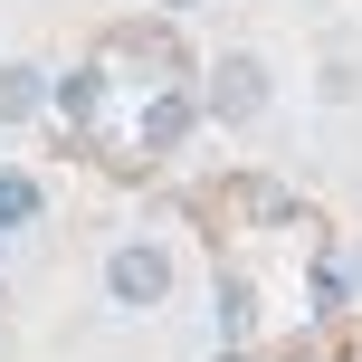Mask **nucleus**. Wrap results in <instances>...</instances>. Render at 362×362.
I'll return each mask as SVG.
<instances>
[{
  "label": "nucleus",
  "instance_id": "obj_5",
  "mask_svg": "<svg viewBox=\"0 0 362 362\" xmlns=\"http://www.w3.org/2000/svg\"><path fill=\"white\" fill-rule=\"evenodd\" d=\"M95 95H105V67H76V76H57V86H48V105L67 115V124H95Z\"/></svg>",
  "mask_w": 362,
  "mask_h": 362
},
{
  "label": "nucleus",
  "instance_id": "obj_7",
  "mask_svg": "<svg viewBox=\"0 0 362 362\" xmlns=\"http://www.w3.org/2000/svg\"><path fill=\"white\" fill-rule=\"evenodd\" d=\"M219 362H248V353H219Z\"/></svg>",
  "mask_w": 362,
  "mask_h": 362
},
{
  "label": "nucleus",
  "instance_id": "obj_9",
  "mask_svg": "<svg viewBox=\"0 0 362 362\" xmlns=\"http://www.w3.org/2000/svg\"><path fill=\"white\" fill-rule=\"evenodd\" d=\"M0 305H10V296H0Z\"/></svg>",
  "mask_w": 362,
  "mask_h": 362
},
{
  "label": "nucleus",
  "instance_id": "obj_10",
  "mask_svg": "<svg viewBox=\"0 0 362 362\" xmlns=\"http://www.w3.org/2000/svg\"><path fill=\"white\" fill-rule=\"evenodd\" d=\"M172 10H181V0H172Z\"/></svg>",
  "mask_w": 362,
  "mask_h": 362
},
{
  "label": "nucleus",
  "instance_id": "obj_2",
  "mask_svg": "<svg viewBox=\"0 0 362 362\" xmlns=\"http://www.w3.org/2000/svg\"><path fill=\"white\" fill-rule=\"evenodd\" d=\"M200 115H210V124H229V134H248L257 115H267V67H257L248 48H229L210 67V86H200Z\"/></svg>",
  "mask_w": 362,
  "mask_h": 362
},
{
  "label": "nucleus",
  "instance_id": "obj_1",
  "mask_svg": "<svg viewBox=\"0 0 362 362\" xmlns=\"http://www.w3.org/2000/svg\"><path fill=\"white\" fill-rule=\"evenodd\" d=\"M163 296H172V248H163V238H115V248H105V305L153 315Z\"/></svg>",
  "mask_w": 362,
  "mask_h": 362
},
{
  "label": "nucleus",
  "instance_id": "obj_3",
  "mask_svg": "<svg viewBox=\"0 0 362 362\" xmlns=\"http://www.w3.org/2000/svg\"><path fill=\"white\" fill-rule=\"evenodd\" d=\"M191 124H200V105L163 76V86H153V105H144V153H181V144H191Z\"/></svg>",
  "mask_w": 362,
  "mask_h": 362
},
{
  "label": "nucleus",
  "instance_id": "obj_6",
  "mask_svg": "<svg viewBox=\"0 0 362 362\" xmlns=\"http://www.w3.org/2000/svg\"><path fill=\"white\" fill-rule=\"evenodd\" d=\"M0 219H38V181L29 172H0Z\"/></svg>",
  "mask_w": 362,
  "mask_h": 362
},
{
  "label": "nucleus",
  "instance_id": "obj_8",
  "mask_svg": "<svg viewBox=\"0 0 362 362\" xmlns=\"http://www.w3.org/2000/svg\"><path fill=\"white\" fill-rule=\"evenodd\" d=\"M353 276H362V248H353Z\"/></svg>",
  "mask_w": 362,
  "mask_h": 362
},
{
  "label": "nucleus",
  "instance_id": "obj_4",
  "mask_svg": "<svg viewBox=\"0 0 362 362\" xmlns=\"http://www.w3.org/2000/svg\"><path fill=\"white\" fill-rule=\"evenodd\" d=\"M38 105H48V67H29V57L0 67V124H29Z\"/></svg>",
  "mask_w": 362,
  "mask_h": 362
}]
</instances>
